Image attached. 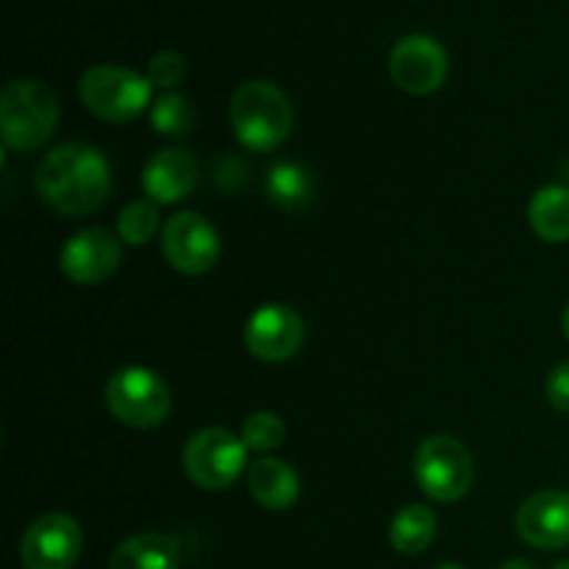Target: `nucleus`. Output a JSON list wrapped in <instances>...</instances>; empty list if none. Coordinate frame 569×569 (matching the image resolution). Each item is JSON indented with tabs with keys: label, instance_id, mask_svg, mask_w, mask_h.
<instances>
[{
	"label": "nucleus",
	"instance_id": "1",
	"mask_svg": "<svg viewBox=\"0 0 569 569\" xmlns=\"http://www.w3.org/2000/svg\"><path fill=\"white\" fill-rule=\"evenodd\" d=\"M37 192L61 214L87 217L109 198L111 167L92 144L67 142L39 161Z\"/></svg>",
	"mask_w": 569,
	"mask_h": 569
},
{
	"label": "nucleus",
	"instance_id": "2",
	"mask_svg": "<svg viewBox=\"0 0 569 569\" xmlns=\"http://www.w3.org/2000/svg\"><path fill=\"white\" fill-rule=\"evenodd\" d=\"M231 126L244 148L253 153H270L292 133V103L276 83L244 81L231 98Z\"/></svg>",
	"mask_w": 569,
	"mask_h": 569
},
{
	"label": "nucleus",
	"instance_id": "3",
	"mask_svg": "<svg viewBox=\"0 0 569 569\" xmlns=\"http://www.w3.org/2000/svg\"><path fill=\"white\" fill-rule=\"evenodd\" d=\"M59 128V100L44 83L17 78L0 94V137L11 150H39Z\"/></svg>",
	"mask_w": 569,
	"mask_h": 569
},
{
	"label": "nucleus",
	"instance_id": "4",
	"mask_svg": "<svg viewBox=\"0 0 569 569\" xmlns=\"http://www.w3.org/2000/svg\"><path fill=\"white\" fill-rule=\"evenodd\" d=\"M83 106L106 122H131L142 114L153 98V83L148 76L120 64L89 67L78 83Z\"/></svg>",
	"mask_w": 569,
	"mask_h": 569
},
{
	"label": "nucleus",
	"instance_id": "5",
	"mask_svg": "<svg viewBox=\"0 0 569 569\" xmlns=\"http://www.w3.org/2000/svg\"><path fill=\"white\" fill-rule=\"evenodd\" d=\"M417 487L437 503H456L472 489L476 465L461 439L437 433L420 445L415 456Z\"/></svg>",
	"mask_w": 569,
	"mask_h": 569
},
{
	"label": "nucleus",
	"instance_id": "6",
	"mask_svg": "<svg viewBox=\"0 0 569 569\" xmlns=\"http://www.w3.org/2000/svg\"><path fill=\"white\" fill-rule=\"evenodd\" d=\"M106 409L128 428H156L172 409L170 387L148 367H122L106 383Z\"/></svg>",
	"mask_w": 569,
	"mask_h": 569
},
{
	"label": "nucleus",
	"instance_id": "7",
	"mask_svg": "<svg viewBox=\"0 0 569 569\" xmlns=\"http://www.w3.org/2000/svg\"><path fill=\"white\" fill-rule=\"evenodd\" d=\"M248 465V448L242 437H233L226 428H203L192 433L183 448V470L200 489L220 492L228 489Z\"/></svg>",
	"mask_w": 569,
	"mask_h": 569
},
{
	"label": "nucleus",
	"instance_id": "8",
	"mask_svg": "<svg viewBox=\"0 0 569 569\" xmlns=\"http://www.w3.org/2000/svg\"><path fill=\"white\" fill-rule=\"evenodd\" d=\"M81 526L64 511L37 517L20 539V561L26 569H72L81 559Z\"/></svg>",
	"mask_w": 569,
	"mask_h": 569
},
{
	"label": "nucleus",
	"instance_id": "9",
	"mask_svg": "<svg viewBox=\"0 0 569 569\" xmlns=\"http://www.w3.org/2000/svg\"><path fill=\"white\" fill-rule=\"evenodd\" d=\"M161 250L172 270L203 276L220 261L222 242L217 228L198 211H178L161 231Z\"/></svg>",
	"mask_w": 569,
	"mask_h": 569
},
{
	"label": "nucleus",
	"instance_id": "10",
	"mask_svg": "<svg viewBox=\"0 0 569 569\" xmlns=\"http://www.w3.org/2000/svg\"><path fill=\"white\" fill-rule=\"evenodd\" d=\"M244 348L253 359L267 361V365H278V361H289L298 356L303 348L306 326L303 317L283 303H267L250 315L244 322Z\"/></svg>",
	"mask_w": 569,
	"mask_h": 569
},
{
	"label": "nucleus",
	"instance_id": "11",
	"mask_svg": "<svg viewBox=\"0 0 569 569\" xmlns=\"http://www.w3.org/2000/svg\"><path fill=\"white\" fill-rule=\"evenodd\" d=\"M395 87L409 94H431L448 78V50L428 33H409L389 56Z\"/></svg>",
	"mask_w": 569,
	"mask_h": 569
},
{
	"label": "nucleus",
	"instance_id": "12",
	"mask_svg": "<svg viewBox=\"0 0 569 569\" xmlns=\"http://www.w3.org/2000/svg\"><path fill=\"white\" fill-rule=\"evenodd\" d=\"M122 264L120 239L106 228H83L72 233L59 253V267L72 283L94 287L114 276Z\"/></svg>",
	"mask_w": 569,
	"mask_h": 569
},
{
	"label": "nucleus",
	"instance_id": "13",
	"mask_svg": "<svg viewBox=\"0 0 569 569\" xmlns=\"http://www.w3.org/2000/svg\"><path fill=\"white\" fill-rule=\"evenodd\" d=\"M517 533L539 550H559L569 545V492L545 489L531 495L517 509Z\"/></svg>",
	"mask_w": 569,
	"mask_h": 569
},
{
	"label": "nucleus",
	"instance_id": "14",
	"mask_svg": "<svg viewBox=\"0 0 569 569\" xmlns=\"http://www.w3.org/2000/svg\"><path fill=\"white\" fill-rule=\"evenodd\" d=\"M200 181V161L183 148L159 150L142 170V189L153 203L170 206L189 198Z\"/></svg>",
	"mask_w": 569,
	"mask_h": 569
},
{
	"label": "nucleus",
	"instance_id": "15",
	"mask_svg": "<svg viewBox=\"0 0 569 569\" xmlns=\"http://www.w3.org/2000/svg\"><path fill=\"white\" fill-rule=\"evenodd\" d=\"M248 489L261 509L287 511L298 500L300 478L287 461L259 459L248 470Z\"/></svg>",
	"mask_w": 569,
	"mask_h": 569
},
{
	"label": "nucleus",
	"instance_id": "16",
	"mask_svg": "<svg viewBox=\"0 0 569 569\" xmlns=\"http://www.w3.org/2000/svg\"><path fill=\"white\" fill-rule=\"evenodd\" d=\"M181 567V548L172 537L159 531H144L128 537L114 548L109 569H178Z\"/></svg>",
	"mask_w": 569,
	"mask_h": 569
},
{
	"label": "nucleus",
	"instance_id": "17",
	"mask_svg": "<svg viewBox=\"0 0 569 569\" xmlns=\"http://www.w3.org/2000/svg\"><path fill=\"white\" fill-rule=\"evenodd\" d=\"M528 222L542 242H569V189L559 183L539 189L528 206Z\"/></svg>",
	"mask_w": 569,
	"mask_h": 569
},
{
	"label": "nucleus",
	"instance_id": "18",
	"mask_svg": "<svg viewBox=\"0 0 569 569\" xmlns=\"http://www.w3.org/2000/svg\"><path fill=\"white\" fill-rule=\"evenodd\" d=\"M437 537V515L428 506L411 503L395 515L389 526V542L400 556H420Z\"/></svg>",
	"mask_w": 569,
	"mask_h": 569
},
{
	"label": "nucleus",
	"instance_id": "19",
	"mask_svg": "<svg viewBox=\"0 0 569 569\" xmlns=\"http://www.w3.org/2000/svg\"><path fill=\"white\" fill-rule=\"evenodd\" d=\"M267 198L276 206L289 211L306 209L315 198V178L303 164L295 161H281L267 172Z\"/></svg>",
	"mask_w": 569,
	"mask_h": 569
},
{
	"label": "nucleus",
	"instance_id": "20",
	"mask_svg": "<svg viewBox=\"0 0 569 569\" xmlns=\"http://www.w3.org/2000/svg\"><path fill=\"white\" fill-rule=\"evenodd\" d=\"M156 231H159V203H153L150 198L131 200L117 214V233L126 244L142 248L156 237Z\"/></svg>",
	"mask_w": 569,
	"mask_h": 569
},
{
	"label": "nucleus",
	"instance_id": "21",
	"mask_svg": "<svg viewBox=\"0 0 569 569\" xmlns=\"http://www.w3.org/2000/svg\"><path fill=\"white\" fill-rule=\"evenodd\" d=\"M150 126L164 137H187L194 126V109L181 92H164L150 106Z\"/></svg>",
	"mask_w": 569,
	"mask_h": 569
},
{
	"label": "nucleus",
	"instance_id": "22",
	"mask_svg": "<svg viewBox=\"0 0 569 569\" xmlns=\"http://www.w3.org/2000/svg\"><path fill=\"white\" fill-rule=\"evenodd\" d=\"M283 437H287V426L276 411H256L242 426L244 448L256 450V453H270V450L281 448Z\"/></svg>",
	"mask_w": 569,
	"mask_h": 569
},
{
	"label": "nucleus",
	"instance_id": "23",
	"mask_svg": "<svg viewBox=\"0 0 569 569\" xmlns=\"http://www.w3.org/2000/svg\"><path fill=\"white\" fill-rule=\"evenodd\" d=\"M183 76H187V59L181 53H176V50H161V53H156L148 61V81L153 87L167 89V92L172 87H178L183 81Z\"/></svg>",
	"mask_w": 569,
	"mask_h": 569
},
{
	"label": "nucleus",
	"instance_id": "24",
	"mask_svg": "<svg viewBox=\"0 0 569 569\" xmlns=\"http://www.w3.org/2000/svg\"><path fill=\"white\" fill-rule=\"evenodd\" d=\"M548 403L553 406L556 411H565L569 415V361H561L550 370L548 378Z\"/></svg>",
	"mask_w": 569,
	"mask_h": 569
},
{
	"label": "nucleus",
	"instance_id": "25",
	"mask_svg": "<svg viewBox=\"0 0 569 569\" xmlns=\"http://www.w3.org/2000/svg\"><path fill=\"white\" fill-rule=\"evenodd\" d=\"M500 569H533V567L528 565L526 559H511V561H506V565L500 567Z\"/></svg>",
	"mask_w": 569,
	"mask_h": 569
},
{
	"label": "nucleus",
	"instance_id": "26",
	"mask_svg": "<svg viewBox=\"0 0 569 569\" xmlns=\"http://www.w3.org/2000/svg\"><path fill=\"white\" fill-rule=\"evenodd\" d=\"M561 331H565V337H567V342H569V303H567L565 315H561Z\"/></svg>",
	"mask_w": 569,
	"mask_h": 569
},
{
	"label": "nucleus",
	"instance_id": "27",
	"mask_svg": "<svg viewBox=\"0 0 569 569\" xmlns=\"http://www.w3.org/2000/svg\"><path fill=\"white\" fill-rule=\"evenodd\" d=\"M437 569H465L461 565H439Z\"/></svg>",
	"mask_w": 569,
	"mask_h": 569
},
{
	"label": "nucleus",
	"instance_id": "28",
	"mask_svg": "<svg viewBox=\"0 0 569 569\" xmlns=\"http://www.w3.org/2000/svg\"><path fill=\"white\" fill-rule=\"evenodd\" d=\"M553 569H569V561H561V565H556Z\"/></svg>",
	"mask_w": 569,
	"mask_h": 569
}]
</instances>
